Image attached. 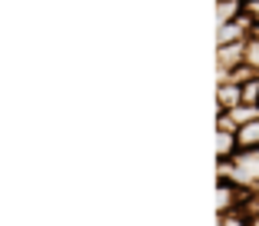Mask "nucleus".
Instances as JSON below:
<instances>
[{"instance_id":"f257e3e1","label":"nucleus","mask_w":259,"mask_h":226,"mask_svg":"<svg viewBox=\"0 0 259 226\" xmlns=\"http://www.w3.org/2000/svg\"><path fill=\"white\" fill-rule=\"evenodd\" d=\"M216 153H220V160H233V157H236V153H239L236 130L220 127V133H216Z\"/></svg>"},{"instance_id":"f03ea898","label":"nucleus","mask_w":259,"mask_h":226,"mask_svg":"<svg viewBox=\"0 0 259 226\" xmlns=\"http://www.w3.org/2000/svg\"><path fill=\"white\" fill-rule=\"evenodd\" d=\"M236 140H239V150H259V117L236 127Z\"/></svg>"},{"instance_id":"7ed1b4c3","label":"nucleus","mask_w":259,"mask_h":226,"mask_svg":"<svg viewBox=\"0 0 259 226\" xmlns=\"http://www.w3.org/2000/svg\"><path fill=\"white\" fill-rule=\"evenodd\" d=\"M243 10L252 17V20L259 23V0H243Z\"/></svg>"}]
</instances>
